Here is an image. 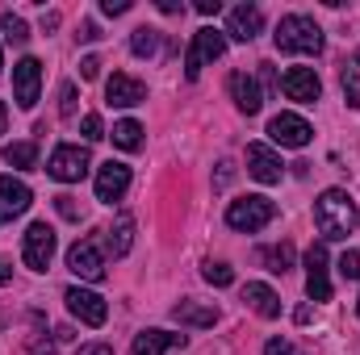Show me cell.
Here are the masks:
<instances>
[{
    "instance_id": "1",
    "label": "cell",
    "mask_w": 360,
    "mask_h": 355,
    "mask_svg": "<svg viewBox=\"0 0 360 355\" xmlns=\"http://www.w3.org/2000/svg\"><path fill=\"white\" fill-rule=\"evenodd\" d=\"M314 226L323 239H348L360 226V209L352 205V196L344 188H327L314 201Z\"/></svg>"
},
{
    "instance_id": "2",
    "label": "cell",
    "mask_w": 360,
    "mask_h": 355,
    "mask_svg": "<svg viewBox=\"0 0 360 355\" xmlns=\"http://www.w3.org/2000/svg\"><path fill=\"white\" fill-rule=\"evenodd\" d=\"M272 42H276V51H285V55H323V29H319L314 17H306V13L281 17Z\"/></svg>"
},
{
    "instance_id": "3",
    "label": "cell",
    "mask_w": 360,
    "mask_h": 355,
    "mask_svg": "<svg viewBox=\"0 0 360 355\" xmlns=\"http://www.w3.org/2000/svg\"><path fill=\"white\" fill-rule=\"evenodd\" d=\"M272 217H276V205H272L269 196H239V201H231V209H226V226L239 230V234L264 230Z\"/></svg>"
},
{
    "instance_id": "4",
    "label": "cell",
    "mask_w": 360,
    "mask_h": 355,
    "mask_svg": "<svg viewBox=\"0 0 360 355\" xmlns=\"http://www.w3.org/2000/svg\"><path fill=\"white\" fill-rule=\"evenodd\" d=\"M226 55V34L222 29H214V25H205V29H197L193 34V42H188V55H184V76L188 80H197L201 76V67H210L214 59H222Z\"/></svg>"
},
{
    "instance_id": "5",
    "label": "cell",
    "mask_w": 360,
    "mask_h": 355,
    "mask_svg": "<svg viewBox=\"0 0 360 355\" xmlns=\"http://www.w3.org/2000/svg\"><path fill=\"white\" fill-rule=\"evenodd\" d=\"M92 159L84 147H76V142H59L55 151H51V159H46V176L59 180V184H80V180L89 176Z\"/></svg>"
},
{
    "instance_id": "6",
    "label": "cell",
    "mask_w": 360,
    "mask_h": 355,
    "mask_svg": "<svg viewBox=\"0 0 360 355\" xmlns=\"http://www.w3.org/2000/svg\"><path fill=\"white\" fill-rule=\"evenodd\" d=\"M21 260L30 272H46L55 260V230L46 222H34L25 234H21Z\"/></svg>"
},
{
    "instance_id": "7",
    "label": "cell",
    "mask_w": 360,
    "mask_h": 355,
    "mask_svg": "<svg viewBox=\"0 0 360 355\" xmlns=\"http://www.w3.org/2000/svg\"><path fill=\"white\" fill-rule=\"evenodd\" d=\"M38 92H42V63L34 55H25V59L13 63V96H17L21 109H34Z\"/></svg>"
},
{
    "instance_id": "8",
    "label": "cell",
    "mask_w": 360,
    "mask_h": 355,
    "mask_svg": "<svg viewBox=\"0 0 360 355\" xmlns=\"http://www.w3.org/2000/svg\"><path fill=\"white\" fill-rule=\"evenodd\" d=\"M269 138L276 147H293V151H302L310 138H314V130H310V121L306 117H297V113H276L269 121Z\"/></svg>"
},
{
    "instance_id": "9",
    "label": "cell",
    "mask_w": 360,
    "mask_h": 355,
    "mask_svg": "<svg viewBox=\"0 0 360 355\" xmlns=\"http://www.w3.org/2000/svg\"><path fill=\"white\" fill-rule=\"evenodd\" d=\"M63 301H68V309L84 322V326H105V318H109V305H105V297L101 293H92V288H68L63 293Z\"/></svg>"
},
{
    "instance_id": "10",
    "label": "cell",
    "mask_w": 360,
    "mask_h": 355,
    "mask_svg": "<svg viewBox=\"0 0 360 355\" xmlns=\"http://www.w3.org/2000/svg\"><path fill=\"white\" fill-rule=\"evenodd\" d=\"M147 100V84L143 80H134V76H126V72H113L109 76V84H105V105H113V109H134V105H143Z\"/></svg>"
},
{
    "instance_id": "11",
    "label": "cell",
    "mask_w": 360,
    "mask_h": 355,
    "mask_svg": "<svg viewBox=\"0 0 360 355\" xmlns=\"http://www.w3.org/2000/svg\"><path fill=\"white\" fill-rule=\"evenodd\" d=\"M306 293H310V301H331L327 247H323V243H310V251H306Z\"/></svg>"
},
{
    "instance_id": "12",
    "label": "cell",
    "mask_w": 360,
    "mask_h": 355,
    "mask_svg": "<svg viewBox=\"0 0 360 355\" xmlns=\"http://www.w3.org/2000/svg\"><path fill=\"white\" fill-rule=\"evenodd\" d=\"M281 92H285L289 100H302V105H314V100L323 96V84H319V76H314V67H289V72L281 76Z\"/></svg>"
},
{
    "instance_id": "13",
    "label": "cell",
    "mask_w": 360,
    "mask_h": 355,
    "mask_svg": "<svg viewBox=\"0 0 360 355\" xmlns=\"http://www.w3.org/2000/svg\"><path fill=\"white\" fill-rule=\"evenodd\" d=\"M126 188H130V168L126 163H101L96 168V201H105V205H113V201H122L126 196Z\"/></svg>"
},
{
    "instance_id": "14",
    "label": "cell",
    "mask_w": 360,
    "mask_h": 355,
    "mask_svg": "<svg viewBox=\"0 0 360 355\" xmlns=\"http://www.w3.org/2000/svg\"><path fill=\"white\" fill-rule=\"evenodd\" d=\"M248 172L260 180V184H281L285 176V163H281V155L264 147V142H248Z\"/></svg>"
},
{
    "instance_id": "15",
    "label": "cell",
    "mask_w": 360,
    "mask_h": 355,
    "mask_svg": "<svg viewBox=\"0 0 360 355\" xmlns=\"http://www.w3.org/2000/svg\"><path fill=\"white\" fill-rule=\"evenodd\" d=\"M30 201H34L30 184H21V180H13V176H0V226H8L13 217H21L30 209Z\"/></svg>"
},
{
    "instance_id": "16",
    "label": "cell",
    "mask_w": 360,
    "mask_h": 355,
    "mask_svg": "<svg viewBox=\"0 0 360 355\" xmlns=\"http://www.w3.org/2000/svg\"><path fill=\"white\" fill-rule=\"evenodd\" d=\"M264 29V13L256 8V4H239V8H231L226 13V38H235V42H252L256 34Z\"/></svg>"
},
{
    "instance_id": "17",
    "label": "cell",
    "mask_w": 360,
    "mask_h": 355,
    "mask_svg": "<svg viewBox=\"0 0 360 355\" xmlns=\"http://www.w3.org/2000/svg\"><path fill=\"white\" fill-rule=\"evenodd\" d=\"M68 267H72L80 280H105V260H101V251H96L92 239H80V243L68 251Z\"/></svg>"
},
{
    "instance_id": "18",
    "label": "cell",
    "mask_w": 360,
    "mask_h": 355,
    "mask_svg": "<svg viewBox=\"0 0 360 355\" xmlns=\"http://www.w3.org/2000/svg\"><path fill=\"white\" fill-rule=\"evenodd\" d=\"M226 88H231V100H235V109L239 113H260V105H264V96H260V84L248 76V72H231V80H226Z\"/></svg>"
},
{
    "instance_id": "19",
    "label": "cell",
    "mask_w": 360,
    "mask_h": 355,
    "mask_svg": "<svg viewBox=\"0 0 360 355\" xmlns=\"http://www.w3.org/2000/svg\"><path fill=\"white\" fill-rule=\"evenodd\" d=\"M134 355H176L184 351V335H168V330H143L134 339Z\"/></svg>"
},
{
    "instance_id": "20",
    "label": "cell",
    "mask_w": 360,
    "mask_h": 355,
    "mask_svg": "<svg viewBox=\"0 0 360 355\" xmlns=\"http://www.w3.org/2000/svg\"><path fill=\"white\" fill-rule=\"evenodd\" d=\"M172 318H176L180 326H197V330H205V326L218 322V309H214V305H197V301H176V305H172Z\"/></svg>"
},
{
    "instance_id": "21",
    "label": "cell",
    "mask_w": 360,
    "mask_h": 355,
    "mask_svg": "<svg viewBox=\"0 0 360 355\" xmlns=\"http://www.w3.org/2000/svg\"><path fill=\"white\" fill-rule=\"evenodd\" d=\"M243 301H248L260 318H281V297L272 293L269 284H260V280H252V284L243 288Z\"/></svg>"
},
{
    "instance_id": "22",
    "label": "cell",
    "mask_w": 360,
    "mask_h": 355,
    "mask_svg": "<svg viewBox=\"0 0 360 355\" xmlns=\"http://www.w3.org/2000/svg\"><path fill=\"white\" fill-rule=\"evenodd\" d=\"M105 243H109V255L122 260V255L130 251V243H134V217H130V213H117V222L109 226V239H105Z\"/></svg>"
},
{
    "instance_id": "23",
    "label": "cell",
    "mask_w": 360,
    "mask_h": 355,
    "mask_svg": "<svg viewBox=\"0 0 360 355\" xmlns=\"http://www.w3.org/2000/svg\"><path fill=\"white\" fill-rule=\"evenodd\" d=\"M4 163L8 168H21V172L38 168V142H8L4 147Z\"/></svg>"
},
{
    "instance_id": "24",
    "label": "cell",
    "mask_w": 360,
    "mask_h": 355,
    "mask_svg": "<svg viewBox=\"0 0 360 355\" xmlns=\"http://www.w3.org/2000/svg\"><path fill=\"white\" fill-rule=\"evenodd\" d=\"M160 38H164L160 29H151V25H139V29L130 34V51H134L139 59H151V55L160 51Z\"/></svg>"
},
{
    "instance_id": "25",
    "label": "cell",
    "mask_w": 360,
    "mask_h": 355,
    "mask_svg": "<svg viewBox=\"0 0 360 355\" xmlns=\"http://www.w3.org/2000/svg\"><path fill=\"white\" fill-rule=\"evenodd\" d=\"M109 134H113V147H122V151H139V147H143V126H139V121H130V117H126V121H117Z\"/></svg>"
},
{
    "instance_id": "26",
    "label": "cell",
    "mask_w": 360,
    "mask_h": 355,
    "mask_svg": "<svg viewBox=\"0 0 360 355\" xmlns=\"http://www.w3.org/2000/svg\"><path fill=\"white\" fill-rule=\"evenodd\" d=\"M260 260L269 264V272L285 276V272L293 267V247H289V243H281V247H264V251H260Z\"/></svg>"
},
{
    "instance_id": "27",
    "label": "cell",
    "mask_w": 360,
    "mask_h": 355,
    "mask_svg": "<svg viewBox=\"0 0 360 355\" xmlns=\"http://www.w3.org/2000/svg\"><path fill=\"white\" fill-rule=\"evenodd\" d=\"M0 34H4L13 46H25V42H30V25H25L17 13H0Z\"/></svg>"
},
{
    "instance_id": "28",
    "label": "cell",
    "mask_w": 360,
    "mask_h": 355,
    "mask_svg": "<svg viewBox=\"0 0 360 355\" xmlns=\"http://www.w3.org/2000/svg\"><path fill=\"white\" fill-rule=\"evenodd\" d=\"M344 96H348V105L360 109V46L352 51V63L344 67Z\"/></svg>"
},
{
    "instance_id": "29",
    "label": "cell",
    "mask_w": 360,
    "mask_h": 355,
    "mask_svg": "<svg viewBox=\"0 0 360 355\" xmlns=\"http://www.w3.org/2000/svg\"><path fill=\"white\" fill-rule=\"evenodd\" d=\"M201 276H205L214 288H226V284H235V272H231V264H214V260H210V264L201 267Z\"/></svg>"
},
{
    "instance_id": "30",
    "label": "cell",
    "mask_w": 360,
    "mask_h": 355,
    "mask_svg": "<svg viewBox=\"0 0 360 355\" xmlns=\"http://www.w3.org/2000/svg\"><path fill=\"white\" fill-rule=\"evenodd\" d=\"M59 117H63V121L76 117V84H63V88H59Z\"/></svg>"
},
{
    "instance_id": "31",
    "label": "cell",
    "mask_w": 360,
    "mask_h": 355,
    "mask_svg": "<svg viewBox=\"0 0 360 355\" xmlns=\"http://www.w3.org/2000/svg\"><path fill=\"white\" fill-rule=\"evenodd\" d=\"M340 276L344 280H360V251H344L340 255Z\"/></svg>"
},
{
    "instance_id": "32",
    "label": "cell",
    "mask_w": 360,
    "mask_h": 355,
    "mask_svg": "<svg viewBox=\"0 0 360 355\" xmlns=\"http://www.w3.org/2000/svg\"><path fill=\"white\" fill-rule=\"evenodd\" d=\"M55 209H59V217H68V222H80V205H76V196L59 192V196H55Z\"/></svg>"
},
{
    "instance_id": "33",
    "label": "cell",
    "mask_w": 360,
    "mask_h": 355,
    "mask_svg": "<svg viewBox=\"0 0 360 355\" xmlns=\"http://www.w3.org/2000/svg\"><path fill=\"white\" fill-rule=\"evenodd\" d=\"M80 130H84V138H89V142H96V138H105V126H101V117H96V113H84Z\"/></svg>"
},
{
    "instance_id": "34",
    "label": "cell",
    "mask_w": 360,
    "mask_h": 355,
    "mask_svg": "<svg viewBox=\"0 0 360 355\" xmlns=\"http://www.w3.org/2000/svg\"><path fill=\"white\" fill-rule=\"evenodd\" d=\"M264 355H302V351H297L289 339H269V343H264Z\"/></svg>"
},
{
    "instance_id": "35",
    "label": "cell",
    "mask_w": 360,
    "mask_h": 355,
    "mask_svg": "<svg viewBox=\"0 0 360 355\" xmlns=\"http://www.w3.org/2000/svg\"><path fill=\"white\" fill-rule=\"evenodd\" d=\"M231 180H235V163H231V159H222V163H218V176H214V188H226Z\"/></svg>"
},
{
    "instance_id": "36",
    "label": "cell",
    "mask_w": 360,
    "mask_h": 355,
    "mask_svg": "<svg viewBox=\"0 0 360 355\" xmlns=\"http://www.w3.org/2000/svg\"><path fill=\"white\" fill-rule=\"evenodd\" d=\"M101 13L105 17H122V13H130V0H101Z\"/></svg>"
},
{
    "instance_id": "37",
    "label": "cell",
    "mask_w": 360,
    "mask_h": 355,
    "mask_svg": "<svg viewBox=\"0 0 360 355\" xmlns=\"http://www.w3.org/2000/svg\"><path fill=\"white\" fill-rule=\"evenodd\" d=\"M101 76V59L89 55V59H80V80H96Z\"/></svg>"
},
{
    "instance_id": "38",
    "label": "cell",
    "mask_w": 360,
    "mask_h": 355,
    "mask_svg": "<svg viewBox=\"0 0 360 355\" xmlns=\"http://www.w3.org/2000/svg\"><path fill=\"white\" fill-rule=\"evenodd\" d=\"M30 355H55V343H46L42 335H30Z\"/></svg>"
},
{
    "instance_id": "39",
    "label": "cell",
    "mask_w": 360,
    "mask_h": 355,
    "mask_svg": "<svg viewBox=\"0 0 360 355\" xmlns=\"http://www.w3.org/2000/svg\"><path fill=\"white\" fill-rule=\"evenodd\" d=\"M76 355H113V347H109V343H84Z\"/></svg>"
},
{
    "instance_id": "40",
    "label": "cell",
    "mask_w": 360,
    "mask_h": 355,
    "mask_svg": "<svg viewBox=\"0 0 360 355\" xmlns=\"http://www.w3.org/2000/svg\"><path fill=\"white\" fill-rule=\"evenodd\" d=\"M218 8H222V0H197V13H201V17H214Z\"/></svg>"
},
{
    "instance_id": "41",
    "label": "cell",
    "mask_w": 360,
    "mask_h": 355,
    "mask_svg": "<svg viewBox=\"0 0 360 355\" xmlns=\"http://www.w3.org/2000/svg\"><path fill=\"white\" fill-rule=\"evenodd\" d=\"M80 38H84V42H96V38H101V29H96L92 21H84V25H80Z\"/></svg>"
},
{
    "instance_id": "42",
    "label": "cell",
    "mask_w": 360,
    "mask_h": 355,
    "mask_svg": "<svg viewBox=\"0 0 360 355\" xmlns=\"http://www.w3.org/2000/svg\"><path fill=\"white\" fill-rule=\"evenodd\" d=\"M293 318H297V322H302V326H306V322H310V318H314V309H310V305H297V314H293Z\"/></svg>"
},
{
    "instance_id": "43",
    "label": "cell",
    "mask_w": 360,
    "mask_h": 355,
    "mask_svg": "<svg viewBox=\"0 0 360 355\" xmlns=\"http://www.w3.org/2000/svg\"><path fill=\"white\" fill-rule=\"evenodd\" d=\"M160 13H184V4H176V0H160Z\"/></svg>"
},
{
    "instance_id": "44",
    "label": "cell",
    "mask_w": 360,
    "mask_h": 355,
    "mask_svg": "<svg viewBox=\"0 0 360 355\" xmlns=\"http://www.w3.org/2000/svg\"><path fill=\"white\" fill-rule=\"evenodd\" d=\"M8 276H13V264H8V260H0V284H4Z\"/></svg>"
},
{
    "instance_id": "45",
    "label": "cell",
    "mask_w": 360,
    "mask_h": 355,
    "mask_svg": "<svg viewBox=\"0 0 360 355\" xmlns=\"http://www.w3.org/2000/svg\"><path fill=\"white\" fill-rule=\"evenodd\" d=\"M4 126H8V109H4V100H0V134H4Z\"/></svg>"
},
{
    "instance_id": "46",
    "label": "cell",
    "mask_w": 360,
    "mask_h": 355,
    "mask_svg": "<svg viewBox=\"0 0 360 355\" xmlns=\"http://www.w3.org/2000/svg\"><path fill=\"white\" fill-rule=\"evenodd\" d=\"M0 67H4V55H0Z\"/></svg>"
},
{
    "instance_id": "47",
    "label": "cell",
    "mask_w": 360,
    "mask_h": 355,
    "mask_svg": "<svg viewBox=\"0 0 360 355\" xmlns=\"http://www.w3.org/2000/svg\"><path fill=\"white\" fill-rule=\"evenodd\" d=\"M356 314H360V301H356Z\"/></svg>"
}]
</instances>
